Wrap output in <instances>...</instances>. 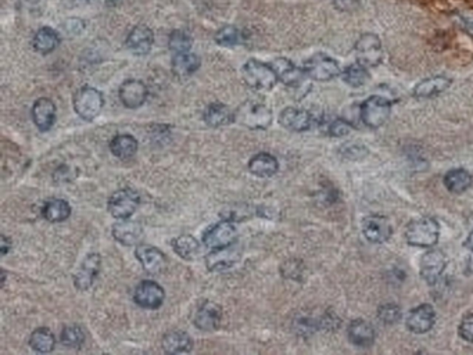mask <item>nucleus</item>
<instances>
[{"label": "nucleus", "instance_id": "nucleus-31", "mask_svg": "<svg viewBox=\"0 0 473 355\" xmlns=\"http://www.w3.org/2000/svg\"><path fill=\"white\" fill-rule=\"evenodd\" d=\"M42 216L49 222H63L71 216V206L63 199H49L43 206Z\"/></svg>", "mask_w": 473, "mask_h": 355}, {"label": "nucleus", "instance_id": "nucleus-22", "mask_svg": "<svg viewBox=\"0 0 473 355\" xmlns=\"http://www.w3.org/2000/svg\"><path fill=\"white\" fill-rule=\"evenodd\" d=\"M32 119L39 130H49L56 121V105L46 98L36 100L32 107Z\"/></svg>", "mask_w": 473, "mask_h": 355}, {"label": "nucleus", "instance_id": "nucleus-10", "mask_svg": "<svg viewBox=\"0 0 473 355\" xmlns=\"http://www.w3.org/2000/svg\"><path fill=\"white\" fill-rule=\"evenodd\" d=\"M237 241V229L232 221H221L210 228L203 237L206 247L211 250L224 248Z\"/></svg>", "mask_w": 473, "mask_h": 355}, {"label": "nucleus", "instance_id": "nucleus-18", "mask_svg": "<svg viewBox=\"0 0 473 355\" xmlns=\"http://www.w3.org/2000/svg\"><path fill=\"white\" fill-rule=\"evenodd\" d=\"M119 99L128 109H139L147 99V88L142 81L128 80L119 88Z\"/></svg>", "mask_w": 473, "mask_h": 355}, {"label": "nucleus", "instance_id": "nucleus-36", "mask_svg": "<svg viewBox=\"0 0 473 355\" xmlns=\"http://www.w3.org/2000/svg\"><path fill=\"white\" fill-rule=\"evenodd\" d=\"M343 80L347 85H350L353 88L363 86L369 81V73H368L366 66H363L361 63L352 64L343 73Z\"/></svg>", "mask_w": 473, "mask_h": 355}, {"label": "nucleus", "instance_id": "nucleus-13", "mask_svg": "<svg viewBox=\"0 0 473 355\" xmlns=\"http://www.w3.org/2000/svg\"><path fill=\"white\" fill-rule=\"evenodd\" d=\"M135 254L143 269L150 275H158L167 268L165 255L150 244H137Z\"/></svg>", "mask_w": 473, "mask_h": 355}, {"label": "nucleus", "instance_id": "nucleus-39", "mask_svg": "<svg viewBox=\"0 0 473 355\" xmlns=\"http://www.w3.org/2000/svg\"><path fill=\"white\" fill-rule=\"evenodd\" d=\"M241 38H240V31L237 29L236 27L232 25H227L224 28H221L217 33H216V42L220 46H225V47H232L236 46L240 43Z\"/></svg>", "mask_w": 473, "mask_h": 355}, {"label": "nucleus", "instance_id": "nucleus-29", "mask_svg": "<svg viewBox=\"0 0 473 355\" xmlns=\"http://www.w3.org/2000/svg\"><path fill=\"white\" fill-rule=\"evenodd\" d=\"M200 67V59L195 53H178L172 59V73L178 78H188Z\"/></svg>", "mask_w": 473, "mask_h": 355}, {"label": "nucleus", "instance_id": "nucleus-17", "mask_svg": "<svg viewBox=\"0 0 473 355\" xmlns=\"http://www.w3.org/2000/svg\"><path fill=\"white\" fill-rule=\"evenodd\" d=\"M436 321L435 308L430 304H422L410 311L407 317V326L411 332L422 335L429 332Z\"/></svg>", "mask_w": 473, "mask_h": 355}, {"label": "nucleus", "instance_id": "nucleus-11", "mask_svg": "<svg viewBox=\"0 0 473 355\" xmlns=\"http://www.w3.org/2000/svg\"><path fill=\"white\" fill-rule=\"evenodd\" d=\"M447 266V257L442 250H429L421 258V276L430 285L436 283Z\"/></svg>", "mask_w": 473, "mask_h": 355}, {"label": "nucleus", "instance_id": "nucleus-26", "mask_svg": "<svg viewBox=\"0 0 473 355\" xmlns=\"http://www.w3.org/2000/svg\"><path fill=\"white\" fill-rule=\"evenodd\" d=\"M279 163L269 153H258L248 161V171L258 178H271L278 172Z\"/></svg>", "mask_w": 473, "mask_h": 355}, {"label": "nucleus", "instance_id": "nucleus-28", "mask_svg": "<svg viewBox=\"0 0 473 355\" xmlns=\"http://www.w3.org/2000/svg\"><path fill=\"white\" fill-rule=\"evenodd\" d=\"M349 339L356 347H369L375 342V329L363 319H355L349 326Z\"/></svg>", "mask_w": 473, "mask_h": 355}, {"label": "nucleus", "instance_id": "nucleus-16", "mask_svg": "<svg viewBox=\"0 0 473 355\" xmlns=\"http://www.w3.org/2000/svg\"><path fill=\"white\" fill-rule=\"evenodd\" d=\"M362 234L368 241L379 244L387 241L391 237L393 228L386 217L370 216L366 217L362 222Z\"/></svg>", "mask_w": 473, "mask_h": 355}, {"label": "nucleus", "instance_id": "nucleus-15", "mask_svg": "<svg viewBox=\"0 0 473 355\" xmlns=\"http://www.w3.org/2000/svg\"><path fill=\"white\" fill-rule=\"evenodd\" d=\"M223 321V310L211 301H204L196 311L193 324L202 332H214L220 328Z\"/></svg>", "mask_w": 473, "mask_h": 355}, {"label": "nucleus", "instance_id": "nucleus-6", "mask_svg": "<svg viewBox=\"0 0 473 355\" xmlns=\"http://www.w3.org/2000/svg\"><path fill=\"white\" fill-rule=\"evenodd\" d=\"M303 70L308 78L315 80V81H322V82L331 81L340 74L339 63L335 59L324 53H318L310 57L304 63Z\"/></svg>", "mask_w": 473, "mask_h": 355}, {"label": "nucleus", "instance_id": "nucleus-41", "mask_svg": "<svg viewBox=\"0 0 473 355\" xmlns=\"http://www.w3.org/2000/svg\"><path fill=\"white\" fill-rule=\"evenodd\" d=\"M350 130H352V125H350V122H347L345 119H333L328 126L329 135L335 136V137L346 136L347 133H350Z\"/></svg>", "mask_w": 473, "mask_h": 355}, {"label": "nucleus", "instance_id": "nucleus-21", "mask_svg": "<svg viewBox=\"0 0 473 355\" xmlns=\"http://www.w3.org/2000/svg\"><path fill=\"white\" fill-rule=\"evenodd\" d=\"M271 66L275 70L278 80L283 82L286 86L296 88L303 82V78L306 74L304 70H300L299 67H296L290 60L280 57V59L273 60Z\"/></svg>", "mask_w": 473, "mask_h": 355}, {"label": "nucleus", "instance_id": "nucleus-33", "mask_svg": "<svg viewBox=\"0 0 473 355\" xmlns=\"http://www.w3.org/2000/svg\"><path fill=\"white\" fill-rule=\"evenodd\" d=\"M444 185L453 193H464L472 185V175L463 168L451 169L444 176Z\"/></svg>", "mask_w": 473, "mask_h": 355}, {"label": "nucleus", "instance_id": "nucleus-32", "mask_svg": "<svg viewBox=\"0 0 473 355\" xmlns=\"http://www.w3.org/2000/svg\"><path fill=\"white\" fill-rule=\"evenodd\" d=\"M32 45L40 54H49L60 45V36L54 29L45 27L35 33Z\"/></svg>", "mask_w": 473, "mask_h": 355}, {"label": "nucleus", "instance_id": "nucleus-43", "mask_svg": "<svg viewBox=\"0 0 473 355\" xmlns=\"http://www.w3.org/2000/svg\"><path fill=\"white\" fill-rule=\"evenodd\" d=\"M460 335L464 340L473 343V314L463 319L460 325Z\"/></svg>", "mask_w": 473, "mask_h": 355}, {"label": "nucleus", "instance_id": "nucleus-30", "mask_svg": "<svg viewBox=\"0 0 473 355\" xmlns=\"http://www.w3.org/2000/svg\"><path fill=\"white\" fill-rule=\"evenodd\" d=\"M172 248L185 261L196 259L202 251L199 240L192 235H181L174 239Z\"/></svg>", "mask_w": 473, "mask_h": 355}, {"label": "nucleus", "instance_id": "nucleus-42", "mask_svg": "<svg viewBox=\"0 0 473 355\" xmlns=\"http://www.w3.org/2000/svg\"><path fill=\"white\" fill-rule=\"evenodd\" d=\"M301 272H303V266L296 259L287 261L286 264L282 265V275L287 279H299L301 276Z\"/></svg>", "mask_w": 473, "mask_h": 355}, {"label": "nucleus", "instance_id": "nucleus-45", "mask_svg": "<svg viewBox=\"0 0 473 355\" xmlns=\"http://www.w3.org/2000/svg\"><path fill=\"white\" fill-rule=\"evenodd\" d=\"M335 6L342 11H353L359 6V0H335Z\"/></svg>", "mask_w": 473, "mask_h": 355}, {"label": "nucleus", "instance_id": "nucleus-37", "mask_svg": "<svg viewBox=\"0 0 473 355\" xmlns=\"http://www.w3.org/2000/svg\"><path fill=\"white\" fill-rule=\"evenodd\" d=\"M61 343L68 349H80L85 343V332L77 326H67L61 332Z\"/></svg>", "mask_w": 473, "mask_h": 355}, {"label": "nucleus", "instance_id": "nucleus-7", "mask_svg": "<svg viewBox=\"0 0 473 355\" xmlns=\"http://www.w3.org/2000/svg\"><path fill=\"white\" fill-rule=\"evenodd\" d=\"M355 54L358 63L366 67H376L383 60V47L380 39L375 33H363L355 43Z\"/></svg>", "mask_w": 473, "mask_h": 355}, {"label": "nucleus", "instance_id": "nucleus-35", "mask_svg": "<svg viewBox=\"0 0 473 355\" xmlns=\"http://www.w3.org/2000/svg\"><path fill=\"white\" fill-rule=\"evenodd\" d=\"M137 140L132 135H117L110 143L112 153L122 160L133 157L137 151Z\"/></svg>", "mask_w": 473, "mask_h": 355}, {"label": "nucleus", "instance_id": "nucleus-23", "mask_svg": "<svg viewBox=\"0 0 473 355\" xmlns=\"http://www.w3.org/2000/svg\"><path fill=\"white\" fill-rule=\"evenodd\" d=\"M143 235L140 222L130 220H119L113 227V236L123 246H136Z\"/></svg>", "mask_w": 473, "mask_h": 355}, {"label": "nucleus", "instance_id": "nucleus-2", "mask_svg": "<svg viewBox=\"0 0 473 355\" xmlns=\"http://www.w3.org/2000/svg\"><path fill=\"white\" fill-rule=\"evenodd\" d=\"M440 237V227L433 218H421L408 224L405 239L408 244L416 247H433Z\"/></svg>", "mask_w": 473, "mask_h": 355}, {"label": "nucleus", "instance_id": "nucleus-38", "mask_svg": "<svg viewBox=\"0 0 473 355\" xmlns=\"http://www.w3.org/2000/svg\"><path fill=\"white\" fill-rule=\"evenodd\" d=\"M192 43H193V40H192L190 35L185 31H174L170 35V39H168L170 49L177 54L189 52L190 47H192Z\"/></svg>", "mask_w": 473, "mask_h": 355}, {"label": "nucleus", "instance_id": "nucleus-40", "mask_svg": "<svg viewBox=\"0 0 473 355\" xmlns=\"http://www.w3.org/2000/svg\"><path fill=\"white\" fill-rule=\"evenodd\" d=\"M377 317L382 322L387 324V325H391V324H396L400 321L401 318V310L397 304H384L379 308L377 311Z\"/></svg>", "mask_w": 473, "mask_h": 355}, {"label": "nucleus", "instance_id": "nucleus-5", "mask_svg": "<svg viewBox=\"0 0 473 355\" xmlns=\"http://www.w3.org/2000/svg\"><path fill=\"white\" fill-rule=\"evenodd\" d=\"M391 113V103L382 96L368 98L359 109V117L362 122L372 129L380 128Z\"/></svg>", "mask_w": 473, "mask_h": 355}, {"label": "nucleus", "instance_id": "nucleus-8", "mask_svg": "<svg viewBox=\"0 0 473 355\" xmlns=\"http://www.w3.org/2000/svg\"><path fill=\"white\" fill-rule=\"evenodd\" d=\"M140 204L139 195L129 188L119 189L109 199V211L117 220H126L137 210Z\"/></svg>", "mask_w": 473, "mask_h": 355}, {"label": "nucleus", "instance_id": "nucleus-1", "mask_svg": "<svg viewBox=\"0 0 473 355\" xmlns=\"http://www.w3.org/2000/svg\"><path fill=\"white\" fill-rule=\"evenodd\" d=\"M241 74L244 84L257 92L271 91L279 81L272 66L258 60H248L243 66Z\"/></svg>", "mask_w": 473, "mask_h": 355}, {"label": "nucleus", "instance_id": "nucleus-27", "mask_svg": "<svg viewBox=\"0 0 473 355\" xmlns=\"http://www.w3.org/2000/svg\"><path fill=\"white\" fill-rule=\"evenodd\" d=\"M203 119L211 128H221L235 121V112L223 103H213L206 109Z\"/></svg>", "mask_w": 473, "mask_h": 355}, {"label": "nucleus", "instance_id": "nucleus-9", "mask_svg": "<svg viewBox=\"0 0 473 355\" xmlns=\"http://www.w3.org/2000/svg\"><path fill=\"white\" fill-rule=\"evenodd\" d=\"M164 289L154 280H143L140 282L133 293V301L147 310H156L164 303Z\"/></svg>", "mask_w": 473, "mask_h": 355}, {"label": "nucleus", "instance_id": "nucleus-20", "mask_svg": "<svg viewBox=\"0 0 473 355\" xmlns=\"http://www.w3.org/2000/svg\"><path fill=\"white\" fill-rule=\"evenodd\" d=\"M279 123L292 132H306L311 128L313 117L307 110L286 107L279 116Z\"/></svg>", "mask_w": 473, "mask_h": 355}, {"label": "nucleus", "instance_id": "nucleus-25", "mask_svg": "<svg viewBox=\"0 0 473 355\" xmlns=\"http://www.w3.org/2000/svg\"><path fill=\"white\" fill-rule=\"evenodd\" d=\"M161 345H163V350L167 354H185V353L192 352L193 349L192 338L183 331L168 332L163 338Z\"/></svg>", "mask_w": 473, "mask_h": 355}, {"label": "nucleus", "instance_id": "nucleus-3", "mask_svg": "<svg viewBox=\"0 0 473 355\" xmlns=\"http://www.w3.org/2000/svg\"><path fill=\"white\" fill-rule=\"evenodd\" d=\"M235 122L250 129H266L272 122V113L265 105L247 100L235 112Z\"/></svg>", "mask_w": 473, "mask_h": 355}, {"label": "nucleus", "instance_id": "nucleus-34", "mask_svg": "<svg viewBox=\"0 0 473 355\" xmlns=\"http://www.w3.org/2000/svg\"><path fill=\"white\" fill-rule=\"evenodd\" d=\"M29 346L40 354L52 353L56 347V338L47 328H38L29 338Z\"/></svg>", "mask_w": 473, "mask_h": 355}, {"label": "nucleus", "instance_id": "nucleus-47", "mask_svg": "<svg viewBox=\"0 0 473 355\" xmlns=\"http://www.w3.org/2000/svg\"><path fill=\"white\" fill-rule=\"evenodd\" d=\"M465 246L471 250V251H473V232L468 236V239H467V241H465Z\"/></svg>", "mask_w": 473, "mask_h": 355}, {"label": "nucleus", "instance_id": "nucleus-19", "mask_svg": "<svg viewBox=\"0 0 473 355\" xmlns=\"http://www.w3.org/2000/svg\"><path fill=\"white\" fill-rule=\"evenodd\" d=\"M153 43H154L153 31L146 25L135 27L126 38L128 49L136 56L147 54L151 50Z\"/></svg>", "mask_w": 473, "mask_h": 355}, {"label": "nucleus", "instance_id": "nucleus-12", "mask_svg": "<svg viewBox=\"0 0 473 355\" xmlns=\"http://www.w3.org/2000/svg\"><path fill=\"white\" fill-rule=\"evenodd\" d=\"M240 257H241V247L236 241L228 247L213 250L206 257V265L209 271H214V272L225 271V269L232 268L236 262H239Z\"/></svg>", "mask_w": 473, "mask_h": 355}, {"label": "nucleus", "instance_id": "nucleus-44", "mask_svg": "<svg viewBox=\"0 0 473 355\" xmlns=\"http://www.w3.org/2000/svg\"><path fill=\"white\" fill-rule=\"evenodd\" d=\"M320 328L325 329V331H336L338 328H340V319L332 314V312H326L321 319H320Z\"/></svg>", "mask_w": 473, "mask_h": 355}, {"label": "nucleus", "instance_id": "nucleus-46", "mask_svg": "<svg viewBox=\"0 0 473 355\" xmlns=\"http://www.w3.org/2000/svg\"><path fill=\"white\" fill-rule=\"evenodd\" d=\"M11 248V240L8 237L1 235V241H0V250H1V255H6L8 252V250Z\"/></svg>", "mask_w": 473, "mask_h": 355}, {"label": "nucleus", "instance_id": "nucleus-24", "mask_svg": "<svg viewBox=\"0 0 473 355\" xmlns=\"http://www.w3.org/2000/svg\"><path fill=\"white\" fill-rule=\"evenodd\" d=\"M451 84V80L447 77H432L421 81L414 88V96L418 99H430L446 92Z\"/></svg>", "mask_w": 473, "mask_h": 355}, {"label": "nucleus", "instance_id": "nucleus-14", "mask_svg": "<svg viewBox=\"0 0 473 355\" xmlns=\"http://www.w3.org/2000/svg\"><path fill=\"white\" fill-rule=\"evenodd\" d=\"M102 266V258L99 254L92 252L88 254L87 258L82 261L81 266L78 268L77 273L74 275V285L78 290H88L95 279L98 278Z\"/></svg>", "mask_w": 473, "mask_h": 355}, {"label": "nucleus", "instance_id": "nucleus-4", "mask_svg": "<svg viewBox=\"0 0 473 355\" xmlns=\"http://www.w3.org/2000/svg\"><path fill=\"white\" fill-rule=\"evenodd\" d=\"M105 106V98L100 91L92 86H84L75 93L74 109L77 114L85 121H93L96 119Z\"/></svg>", "mask_w": 473, "mask_h": 355}]
</instances>
